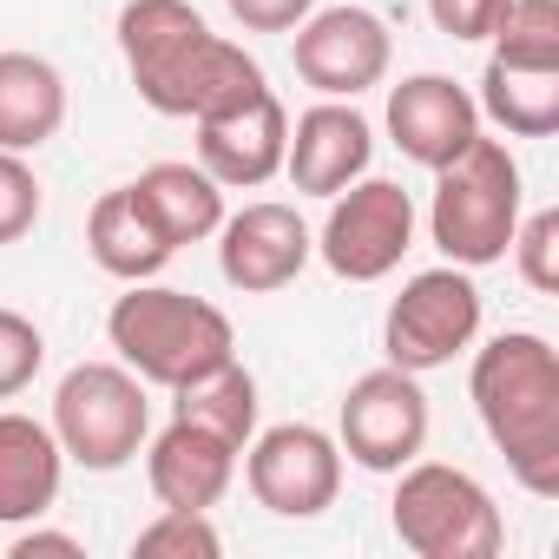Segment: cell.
<instances>
[{"label":"cell","instance_id":"cell-1","mask_svg":"<svg viewBox=\"0 0 559 559\" xmlns=\"http://www.w3.org/2000/svg\"><path fill=\"white\" fill-rule=\"evenodd\" d=\"M119 53H126L139 99L165 119H204V112L237 106L257 86H270L243 47H230L224 34L204 27L191 0H126Z\"/></svg>","mask_w":559,"mask_h":559},{"label":"cell","instance_id":"cell-2","mask_svg":"<svg viewBox=\"0 0 559 559\" xmlns=\"http://www.w3.org/2000/svg\"><path fill=\"white\" fill-rule=\"evenodd\" d=\"M467 395L487 441L507 454L513 480L533 500H552L559 493V349L533 330H507L487 349H474Z\"/></svg>","mask_w":559,"mask_h":559},{"label":"cell","instance_id":"cell-3","mask_svg":"<svg viewBox=\"0 0 559 559\" xmlns=\"http://www.w3.org/2000/svg\"><path fill=\"white\" fill-rule=\"evenodd\" d=\"M106 336L145 389H185V382H198V376H211L217 362L237 356L230 317L217 304H204L191 290H171V284H152V276L112 304Z\"/></svg>","mask_w":559,"mask_h":559},{"label":"cell","instance_id":"cell-4","mask_svg":"<svg viewBox=\"0 0 559 559\" xmlns=\"http://www.w3.org/2000/svg\"><path fill=\"white\" fill-rule=\"evenodd\" d=\"M520 224V158L500 139H474L454 165L435 171V204H428V237L448 263L487 270L507 257Z\"/></svg>","mask_w":559,"mask_h":559},{"label":"cell","instance_id":"cell-5","mask_svg":"<svg viewBox=\"0 0 559 559\" xmlns=\"http://www.w3.org/2000/svg\"><path fill=\"white\" fill-rule=\"evenodd\" d=\"M395 539L415 559H493L507 546V520L493 507V493L448 461H408L389 500Z\"/></svg>","mask_w":559,"mask_h":559},{"label":"cell","instance_id":"cell-6","mask_svg":"<svg viewBox=\"0 0 559 559\" xmlns=\"http://www.w3.org/2000/svg\"><path fill=\"white\" fill-rule=\"evenodd\" d=\"M47 428L60 435V454L80 461L86 474H119L152 435L145 382L126 362H80L53 389V421Z\"/></svg>","mask_w":559,"mask_h":559},{"label":"cell","instance_id":"cell-7","mask_svg":"<svg viewBox=\"0 0 559 559\" xmlns=\"http://www.w3.org/2000/svg\"><path fill=\"white\" fill-rule=\"evenodd\" d=\"M480 284L461 270V263H441V270H421L402 284V297L389 304L382 317V356L408 376H428V369H448L454 356L474 349L480 336Z\"/></svg>","mask_w":559,"mask_h":559},{"label":"cell","instance_id":"cell-8","mask_svg":"<svg viewBox=\"0 0 559 559\" xmlns=\"http://www.w3.org/2000/svg\"><path fill=\"white\" fill-rule=\"evenodd\" d=\"M243 480L263 513L317 520L343 493V448H336V435H323L310 421H276L243 441Z\"/></svg>","mask_w":559,"mask_h":559},{"label":"cell","instance_id":"cell-9","mask_svg":"<svg viewBox=\"0 0 559 559\" xmlns=\"http://www.w3.org/2000/svg\"><path fill=\"white\" fill-rule=\"evenodd\" d=\"M415 243V198L395 178H356L349 191L330 198L317 257L343 276V284H382V276L408 257Z\"/></svg>","mask_w":559,"mask_h":559},{"label":"cell","instance_id":"cell-10","mask_svg":"<svg viewBox=\"0 0 559 559\" xmlns=\"http://www.w3.org/2000/svg\"><path fill=\"white\" fill-rule=\"evenodd\" d=\"M336 448L369 467V474H402L421 448H428V395H421V376L382 362L369 376L349 382L343 395V435Z\"/></svg>","mask_w":559,"mask_h":559},{"label":"cell","instance_id":"cell-11","mask_svg":"<svg viewBox=\"0 0 559 559\" xmlns=\"http://www.w3.org/2000/svg\"><path fill=\"white\" fill-rule=\"evenodd\" d=\"M297 80L317 86L323 99H356L369 86L389 80V60H395V40H389V21L369 14V8H323L297 27Z\"/></svg>","mask_w":559,"mask_h":559},{"label":"cell","instance_id":"cell-12","mask_svg":"<svg viewBox=\"0 0 559 559\" xmlns=\"http://www.w3.org/2000/svg\"><path fill=\"white\" fill-rule=\"evenodd\" d=\"M198 126V165L224 185V191H257L284 171V152H290V112L270 86H257L250 99L237 106H217Z\"/></svg>","mask_w":559,"mask_h":559},{"label":"cell","instance_id":"cell-13","mask_svg":"<svg viewBox=\"0 0 559 559\" xmlns=\"http://www.w3.org/2000/svg\"><path fill=\"white\" fill-rule=\"evenodd\" d=\"M310 257H317V237H310V224L290 204L263 198V204H243L237 217L217 224V270H224V284L243 290V297L290 290Z\"/></svg>","mask_w":559,"mask_h":559},{"label":"cell","instance_id":"cell-14","mask_svg":"<svg viewBox=\"0 0 559 559\" xmlns=\"http://www.w3.org/2000/svg\"><path fill=\"white\" fill-rule=\"evenodd\" d=\"M389 139L421 171H441L480 139V106L448 73H415V80H402L389 93Z\"/></svg>","mask_w":559,"mask_h":559},{"label":"cell","instance_id":"cell-15","mask_svg":"<svg viewBox=\"0 0 559 559\" xmlns=\"http://www.w3.org/2000/svg\"><path fill=\"white\" fill-rule=\"evenodd\" d=\"M369 158H376V132H369V119H362L349 99H323V106H310V112L290 126L284 171H290L297 191H310V198H336V191H349V185L369 171Z\"/></svg>","mask_w":559,"mask_h":559},{"label":"cell","instance_id":"cell-16","mask_svg":"<svg viewBox=\"0 0 559 559\" xmlns=\"http://www.w3.org/2000/svg\"><path fill=\"white\" fill-rule=\"evenodd\" d=\"M237 454H243V448H230L224 435H211V428L171 415V428L145 448V480H152L158 507L211 513V507L230 493V480H237Z\"/></svg>","mask_w":559,"mask_h":559},{"label":"cell","instance_id":"cell-17","mask_svg":"<svg viewBox=\"0 0 559 559\" xmlns=\"http://www.w3.org/2000/svg\"><path fill=\"white\" fill-rule=\"evenodd\" d=\"M60 474H67V454L47 421H34L21 408L0 415V526H27V520L53 513Z\"/></svg>","mask_w":559,"mask_h":559},{"label":"cell","instance_id":"cell-18","mask_svg":"<svg viewBox=\"0 0 559 559\" xmlns=\"http://www.w3.org/2000/svg\"><path fill=\"white\" fill-rule=\"evenodd\" d=\"M86 250H93V263H99L106 276H119V284H145V276H158V270L178 257V243L165 237V224L152 217V204H145L132 185H119V191H106V198L93 204V217H86Z\"/></svg>","mask_w":559,"mask_h":559},{"label":"cell","instance_id":"cell-19","mask_svg":"<svg viewBox=\"0 0 559 559\" xmlns=\"http://www.w3.org/2000/svg\"><path fill=\"white\" fill-rule=\"evenodd\" d=\"M67 126V80L40 53H0V152H40Z\"/></svg>","mask_w":559,"mask_h":559},{"label":"cell","instance_id":"cell-20","mask_svg":"<svg viewBox=\"0 0 559 559\" xmlns=\"http://www.w3.org/2000/svg\"><path fill=\"white\" fill-rule=\"evenodd\" d=\"M132 191L152 204V217L165 224V237H171L178 250L217 237V224H224V185H217L204 165H178V158L145 165V171L132 178Z\"/></svg>","mask_w":559,"mask_h":559},{"label":"cell","instance_id":"cell-21","mask_svg":"<svg viewBox=\"0 0 559 559\" xmlns=\"http://www.w3.org/2000/svg\"><path fill=\"white\" fill-rule=\"evenodd\" d=\"M480 119H493L513 139H552L559 132V67H520V60H493L480 73Z\"/></svg>","mask_w":559,"mask_h":559},{"label":"cell","instance_id":"cell-22","mask_svg":"<svg viewBox=\"0 0 559 559\" xmlns=\"http://www.w3.org/2000/svg\"><path fill=\"white\" fill-rule=\"evenodd\" d=\"M178 402H171V415L178 421H198V428H211V435H224L230 448H243L250 435H257V376L230 356V362H217L211 376H198V382H185V389H171Z\"/></svg>","mask_w":559,"mask_h":559},{"label":"cell","instance_id":"cell-23","mask_svg":"<svg viewBox=\"0 0 559 559\" xmlns=\"http://www.w3.org/2000/svg\"><path fill=\"white\" fill-rule=\"evenodd\" d=\"M487 40H493V60L559 67V0H507V14Z\"/></svg>","mask_w":559,"mask_h":559},{"label":"cell","instance_id":"cell-24","mask_svg":"<svg viewBox=\"0 0 559 559\" xmlns=\"http://www.w3.org/2000/svg\"><path fill=\"white\" fill-rule=\"evenodd\" d=\"M132 552H139V559H217V552H224V533L211 526V513L165 507L152 526H139Z\"/></svg>","mask_w":559,"mask_h":559},{"label":"cell","instance_id":"cell-25","mask_svg":"<svg viewBox=\"0 0 559 559\" xmlns=\"http://www.w3.org/2000/svg\"><path fill=\"white\" fill-rule=\"evenodd\" d=\"M507 257L520 263L526 290L552 297V290H559V211H533V217H520V224H513Z\"/></svg>","mask_w":559,"mask_h":559},{"label":"cell","instance_id":"cell-26","mask_svg":"<svg viewBox=\"0 0 559 559\" xmlns=\"http://www.w3.org/2000/svg\"><path fill=\"white\" fill-rule=\"evenodd\" d=\"M40 362H47V336H40V323L21 317V310H0V402H14L21 389H34Z\"/></svg>","mask_w":559,"mask_h":559},{"label":"cell","instance_id":"cell-27","mask_svg":"<svg viewBox=\"0 0 559 559\" xmlns=\"http://www.w3.org/2000/svg\"><path fill=\"white\" fill-rule=\"evenodd\" d=\"M40 178L27 165V152H0V243H21L34 224H40Z\"/></svg>","mask_w":559,"mask_h":559},{"label":"cell","instance_id":"cell-28","mask_svg":"<svg viewBox=\"0 0 559 559\" xmlns=\"http://www.w3.org/2000/svg\"><path fill=\"white\" fill-rule=\"evenodd\" d=\"M507 14V0H428V21L448 40H487Z\"/></svg>","mask_w":559,"mask_h":559},{"label":"cell","instance_id":"cell-29","mask_svg":"<svg viewBox=\"0 0 559 559\" xmlns=\"http://www.w3.org/2000/svg\"><path fill=\"white\" fill-rule=\"evenodd\" d=\"M224 8L243 34H297L317 14V0H224Z\"/></svg>","mask_w":559,"mask_h":559},{"label":"cell","instance_id":"cell-30","mask_svg":"<svg viewBox=\"0 0 559 559\" xmlns=\"http://www.w3.org/2000/svg\"><path fill=\"white\" fill-rule=\"evenodd\" d=\"M40 552H53V559H86V546H80L73 533H47V526H27V533L14 539V559H40Z\"/></svg>","mask_w":559,"mask_h":559}]
</instances>
